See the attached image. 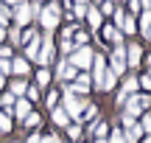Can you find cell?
Returning a JSON list of instances; mask_svg holds the SVG:
<instances>
[{
  "mask_svg": "<svg viewBox=\"0 0 151 143\" xmlns=\"http://www.w3.org/2000/svg\"><path fill=\"white\" fill-rule=\"evenodd\" d=\"M92 59H95V51H92L90 45H78V48L67 56V62H70L76 70H87V73H90V67H92Z\"/></svg>",
  "mask_w": 151,
  "mask_h": 143,
  "instance_id": "cell-1",
  "label": "cell"
},
{
  "mask_svg": "<svg viewBox=\"0 0 151 143\" xmlns=\"http://www.w3.org/2000/svg\"><path fill=\"white\" fill-rule=\"evenodd\" d=\"M37 20H39V25L50 34V31H53V28L62 22V6H59V3H48V6H45V9L37 14Z\"/></svg>",
  "mask_w": 151,
  "mask_h": 143,
  "instance_id": "cell-2",
  "label": "cell"
},
{
  "mask_svg": "<svg viewBox=\"0 0 151 143\" xmlns=\"http://www.w3.org/2000/svg\"><path fill=\"white\" fill-rule=\"evenodd\" d=\"M90 90H92V79H90V73H87V70H78L76 82L62 84V93H73V95H78V98L90 95Z\"/></svg>",
  "mask_w": 151,
  "mask_h": 143,
  "instance_id": "cell-3",
  "label": "cell"
},
{
  "mask_svg": "<svg viewBox=\"0 0 151 143\" xmlns=\"http://www.w3.org/2000/svg\"><path fill=\"white\" fill-rule=\"evenodd\" d=\"M106 65H109V70H112L115 76H123V73L129 70V65H126V42L112 45V53H109Z\"/></svg>",
  "mask_w": 151,
  "mask_h": 143,
  "instance_id": "cell-4",
  "label": "cell"
},
{
  "mask_svg": "<svg viewBox=\"0 0 151 143\" xmlns=\"http://www.w3.org/2000/svg\"><path fill=\"white\" fill-rule=\"evenodd\" d=\"M56 62V45L50 34H42V45H39V53H37V65L39 67H50Z\"/></svg>",
  "mask_w": 151,
  "mask_h": 143,
  "instance_id": "cell-5",
  "label": "cell"
},
{
  "mask_svg": "<svg viewBox=\"0 0 151 143\" xmlns=\"http://www.w3.org/2000/svg\"><path fill=\"white\" fill-rule=\"evenodd\" d=\"M62 95H65L62 110L70 115V121H78L81 124V112H84V107H87V98H78V95H73V93H62Z\"/></svg>",
  "mask_w": 151,
  "mask_h": 143,
  "instance_id": "cell-6",
  "label": "cell"
},
{
  "mask_svg": "<svg viewBox=\"0 0 151 143\" xmlns=\"http://www.w3.org/2000/svg\"><path fill=\"white\" fill-rule=\"evenodd\" d=\"M31 20H34V9H31V3L20 0V3L11 9V25L25 28V25H31Z\"/></svg>",
  "mask_w": 151,
  "mask_h": 143,
  "instance_id": "cell-7",
  "label": "cell"
},
{
  "mask_svg": "<svg viewBox=\"0 0 151 143\" xmlns=\"http://www.w3.org/2000/svg\"><path fill=\"white\" fill-rule=\"evenodd\" d=\"M123 138L126 143H140L143 140V129H140V124L134 121V118H129V115H123Z\"/></svg>",
  "mask_w": 151,
  "mask_h": 143,
  "instance_id": "cell-8",
  "label": "cell"
},
{
  "mask_svg": "<svg viewBox=\"0 0 151 143\" xmlns=\"http://www.w3.org/2000/svg\"><path fill=\"white\" fill-rule=\"evenodd\" d=\"M53 76H56V82H76V76H78V70H76V67L70 65V62L67 59H59L56 62V70H53Z\"/></svg>",
  "mask_w": 151,
  "mask_h": 143,
  "instance_id": "cell-9",
  "label": "cell"
},
{
  "mask_svg": "<svg viewBox=\"0 0 151 143\" xmlns=\"http://www.w3.org/2000/svg\"><path fill=\"white\" fill-rule=\"evenodd\" d=\"M134 93H140V84H137V76L132 73V76H126L123 82H120V90H118V104H123L129 95H134Z\"/></svg>",
  "mask_w": 151,
  "mask_h": 143,
  "instance_id": "cell-10",
  "label": "cell"
},
{
  "mask_svg": "<svg viewBox=\"0 0 151 143\" xmlns=\"http://www.w3.org/2000/svg\"><path fill=\"white\" fill-rule=\"evenodd\" d=\"M98 31H101L104 45H120V42H123V34H120V28H118V25H112V22H104Z\"/></svg>",
  "mask_w": 151,
  "mask_h": 143,
  "instance_id": "cell-11",
  "label": "cell"
},
{
  "mask_svg": "<svg viewBox=\"0 0 151 143\" xmlns=\"http://www.w3.org/2000/svg\"><path fill=\"white\" fill-rule=\"evenodd\" d=\"M140 62H143V45L140 42H126V65L134 70V67H140Z\"/></svg>",
  "mask_w": 151,
  "mask_h": 143,
  "instance_id": "cell-12",
  "label": "cell"
},
{
  "mask_svg": "<svg viewBox=\"0 0 151 143\" xmlns=\"http://www.w3.org/2000/svg\"><path fill=\"white\" fill-rule=\"evenodd\" d=\"M90 70H92V82H95V87L98 90H101V84H104V73H106V56H104V53H95V59H92V67H90Z\"/></svg>",
  "mask_w": 151,
  "mask_h": 143,
  "instance_id": "cell-13",
  "label": "cell"
},
{
  "mask_svg": "<svg viewBox=\"0 0 151 143\" xmlns=\"http://www.w3.org/2000/svg\"><path fill=\"white\" fill-rule=\"evenodd\" d=\"M84 20H87V25H90L92 31H98V28L104 25V14L98 11V6H90V9H87V17H84Z\"/></svg>",
  "mask_w": 151,
  "mask_h": 143,
  "instance_id": "cell-14",
  "label": "cell"
},
{
  "mask_svg": "<svg viewBox=\"0 0 151 143\" xmlns=\"http://www.w3.org/2000/svg\"><path fill=\"white\" fill-rule=\"evenodd\" d=\"M120 34H123V37H134V34H137V17H134V14L126 11L123 22H120Z\"/></svg>",
  "mask_w": 151,
  "mask_h": 143,
  "instance_id": "cell-15",
  "label": "cell"
},
{
  "mask_svg": "<svg viewBox=\"0 0 151 143\" xmlns=\"http://www.w3.org/2000/svg\"><path fill=\"white\" fill-rule=\"evenodd\" d=\"M50 118H53V124H56L59 129H67V126L73 124V121H70V115H67L62 107H53V110H50Z\"/></svg>",
  "mask_w": 151,
  "mask_h": 143,
  "instance_id": "cell-16",
  "label": "cell"
},
{
  "mask_svg": "<svg viewBox=\"0 0 151 143\" xmlns=\"http://www.w3.org/2000/svg\"><path fill=\"white\" fill-rule=\"evenodd\" d=\"M11 73H14L17 79H25L28 73H31V65H28V59H11Z\"/></svg>",
  "mask_w": 151,
  "mask_h": 143,
  "instance_id": "cell-17",
  "label": "cell"
},
{
  "mask_svg": "<svg viewBox=\"0 0 151 143\" xmlns=\"http://www.w3.org/2000/svg\"><path fill=\"white\" fill-rule=\"evenodd\" d=\"M50 82H53V73H50V67H39L37 76H34V84H37L39 90H45Z\"/></svg>",
  "mask_w": 151,
  "mask_h": 143,
  "instance_id": "cell-18",
  "label": "cell"
},
{
  "mask_svg": "<svg viewBox=\"0 0 151 143\" xmlns=\"http://www.w3.org/2000/svg\"><path fill=\"white\" fill-rule=\"evenodd\" d=\"M28 112H31V101H28V98H17V101H14V110H11V115L20 118V121H25Z\"/></svg>",
  "mask_w": 151,
  "mask_h": 143,
  "instance_id": "cell-19",
  "label": "cell"
},
{
  "mask_svg": "<svg viewBox=\"0 0 151 143\" xmlns=\"http://www.w3.org/2000/svg\"><path fill=\"white\" fill-rule=\"evenodd\" d=\"M25 90H28L25 79H14V82H9V93L14 95V98H25Z\"/></svg>",
  "mask_w": 151,
  "mask_h": 143,
  "instance_id": "cell-20",
  "label": "cell"
},
{
  "mask_svg": "<svg viewBox=\"0 0 151 143\" xmlns=\"http://www.w3.org/2000/svg\"><path fill=\"white\" fill-rule=\"evenodd\" d=\"M39 45H42V34H37V37H34L31 42L25 45V59H34V62H37V53H39Z\"/></svg>",
  "mask_w": 151,
  "mask_h": 143,
  "instance_id": "cell-21",
  "label": "cell"
},
{
  "mask_svg": "<svg viewBox=\"0 0 151 143\" xmlns=\"http://www.w3.org/2000/svg\"><path fill=\"white\" fill-rule=\"evenodd\" d=\"M137 17H140V20H137V31H143V37H146V31L151 28V11H146V9H143Z\"/></svg>",
  "mask_w": 151,
  "mask_h": 143,
  "instance_id": "cell-22",
  "label": "cell"
},
{
  "mask_svg": "<svg viewBox=\"0 0 151 143\" xmlns=\"http://www.w3.org/2000/svg\"><path fill=\"white\" fill-rule=\"evenodd\" d=\"M14 95H11V93H3V95H0V112H9V115H11V110H14Z\"/></svg>",
  "mask_w": 151,
  "mask_h": 143,
  "instance_id": "cell-23",
  "label": "cell"
},
{
  "mask_svg": "<svg viewBox=\"0 0 151 143\" xmlns=\"http://www.w3.org/2000/svg\"><path fill=\"white\" fill-rule=\"evenodd\" d=\"M37 34H39L37 28H28V25H25V28H20V45H22V48H25V45L31 42V39L37 37Z\"/></svg>",
  "mask_w": 151,
  "mask_h": 143,
  "instance_id": "cell-24",
  "label": "cell"
},
{
  "mask_svg": "<svg viewBox=\"0 0 151 143\" xmlns=\"http://www.w3.org/2000/svg\"><path fill=\"white\" fill-rule=\"evenodd\" d=\"M92 135H95V138H106L109 135V124L106 121H95L92 124Z\"/></svg>",
  "mask_w": 151,
  "mask_h": 143,
  "instance_id": "cell-25",
  "label": "cell"
},
{
  "mask_svg": "<svg viewBox=\"0 0 151 143\" xmlns=\"http://www.w3.org/2000/svg\"><path fill=\"white\" fill-rule=\"evenodd\" d=\"M106 140H109V143H126L123 129H120V126H112V129H109V135H106Z\"/></svg>",
  "mask_w": 151,
  "mask_h": 143,
  "instance_id": "cell-26",
  "label": "cell"
},
{
  "mask_svg": "<svg viewBox=\"0 0 151 143\" xmlns=\"http://www.w3.org/2000/svg\"><path fill=\"white\" fill-rule=\"evenodd\" d=\"M25 98L31 101V104H37V101L42 98V90H39L37 84H28V90H25Z\"/></svg>",
  "mask_w": 151,
  "mask_h": 143,
  "instance_id": "cell-27",
  "label": "cell"
},
{
  "mask_svg": "<svg viewBox=\"0 0 151 143\" xmlns=\"http://www.w3.org/2000/svg\"><path fill=\"white\" fill-rule=\"evenodd\" d=\"M0 25H3V28L11 25V9H9V6H3V0H0Z\"/></svg>",
  "mask_w": 151,
  "mask_h": 143,
  "instance_id": "cell-28",
  "label": "cell"
},
{
  "mask_svg": "<svg viewBox=\"0 0 151 143\" xmlns=\"http://www.w3.org/2000/svg\"><path fill=\"white\" fill-rule=\"evenodd\" d=\"M22 124H25V129H34V126H39V124H42V115H39V112H28Z\"/></svg>",
  "mask_w": 151,
  "mask_h": 143,
  "instance_id": "cell-29",
  "label": "cell"
},
{
  "mask_svg": "<svg viewBox=\"0 0 151 143\" xmlns=\"http://www.w3.org/2000/svg\"><path fill=\"white\" fill-rule=\"evenodd\" d=\"M59 51H62V56L67 59V56L76 51V42H73V39H59Z\"/></svg>",
  "mask_w": 151,
  "mask_h": 143,
  "instance_id": "cell-30",
  "label": "cell"
},
{
  "mask_svg": "<svg viewBox=\"0 0 151 143\" xmlns=\"http://www.w3.org/2000/svg\"><path fill=\"white\" fill-rule=\"evenodd\" d=\"M9 132H11V115L0 112V135H9Z\"/></svg>",
  "mask_w": 151,
  "mask_h": 143,
  "instance_id": "cell-31",
  "label": "cell"
},
{
  "mask_svg": "<svg viewBox=\"0 0 151 143\" xmlns=\"http://www.w3.org/2000/svg\"><path fill=\"white\" fill-rule=\"evenodd\" d=\"M98 11H101L104 17H112L115 14V0H104V3H98Z\"/></svg>",
  "mask_w": 151,
  "mask_h": 143,
  "instance_id": "cell-32",
  "label": "cell"
},
{
  "mask_svg": "<svg viewBox=\"0 0 151 143\" xmlns=\"http://www.w3.org/2000/svg\"><path fill=\"white\" fill-rule=\"evenodd\" d=\"M137 124H140L143 135H151V112H143V115H140V121H137Z\"/></svg>",
  "mask_w": 151,
  "mask_h": 143,
  "instance_id": "cell-33",
  "label": "cell"
},
{
  "mask_svg": "<svg viewBox=\"0 0 151 143\" xmlns=\"http://www.w3.org/2000/svg\"><path fill=\"white\" fill-rule=\"evenodd\" d=\"M87 9H90V6H81V3H73V20H84L87 17Z\"/></svg>",
  "mask_w": 151,
  "mask_h": 143,
  "instance_id": "cell-34",
  "label": "cell"
},
{
  "mask_svg": "<svg viewBox=\"0 0 151 143\" xmlns=\"http://www.w3.org/2000/svg\"><path fill=\"white\" fill-rule=\"evenodd\" d=\"M65 132H67V138H70V140H78V135H81V124H78V121H73L70 126L65 129Z\"/></svg>",
  "mask_w": 151,
  "mask_h": 143,
  "instance_id": "cell-35",
  "label": "cell"
},
{
  "mask_svg": "<svg viewBox=\"0 0 151 143\" xmlns=\"http://www.w3.org/2000/svg\"><path fill=\"white\" fill-rule=\"evenodd\" d=\"M45 107H48V110H53V107H59V93H56V90H50V93L45 95Z\"/></svg>",
  "mask_w": 151,
  "mask_h": 143,
  "instance_id": "cell-36",
  "label": "cell"
},
{
  "mask_svg": "<svg viewBox=\"0 0 151 143\" xmlns=\"http://www.w3.org/2000/svg\"><path fill=\"white\" fill-rule=\"evenodd\" d=\"M95 115H98V107H95V104H87L84 112H81V121H92Z\"/></svg>",
  "mask_w": 151,
  "mask_h": 143,
  "instance_id": "cell-37",
  "label": "cell"
},
{
  "mask_svg": "<svg viewBox=\"0 0 151 143\" xmlns=\"http://www.w3.org/2000/svg\"><path fill=\"white\" fill-rule=\"evenodd\" d=\"M87 39H90V37H87V31H84V28H76V34H73L76 48H78V45H87Z\"/></svg>",
  "mask_w": 151,
  "mask_h": 143,
  "instance_id": "cell-38",
  "label": "cell"
},
{
  "mask_svg": "<svg viewBox=\"0 0 151 143\" xmlns=\"http://www.w3.org/2000/svg\"><path fill=\"white\" fill-rule=\"evenodd\" d=\"M137 84H140V90H143V93H151V76H148V73L137 76Z\"/></svg>",
  "mask_w": 151,
  "mask_h": 143,
  "instance_id": "cell-39",
  "label": "cell"
},
{
  "mask_svg": "<svg viewBox=\"0 0 151 143\" xmlns=\"http://www.w3.org/2000/svg\"><path fill=\"white\" fill-rule=\"evenodd\" d=\"M0 73L3 76H11V59H0Z\"/></svg>",
  "mask_w": 151,
  "mask_h": 143,
  "instance_id": "cell-40",
  "label": "cell"
},
{
  "mask_svg": "<svg viewBox=\"0 0 151 143\" xmlns=\"http://www.w3.org/2000/svg\"><path fill=\"white\" fill-rule=\"evenodd\" d=\"M0 59H11V45H0Z\"/></svg>",
  "mask_w": 151,
  "mask_h": 143,
  "instance_id": "cell-41",
  "label": "cell"
},
{
  "mask_svg": "<svg viewBox=\"0 0 151 143\" xmlns=\"http://www.w3.org/2000/svg\"><path fill=\"white\" fill-rule=\"evenodd\" d=\"M39 143H62V140L56 138V135H42V138H39Z\"/></svg>",
  "mask_w": 151,
  "mask_h": 143,
  "instance_id": "cell-42",
  "label": "cell"
},
{
  "mask_svg": "<svg viewBox=\"0 0 151 143\" xmlns=\"http://www.w3.org/2000/svg\"><path fill=\"white\" fill-rule=\"evenodd\" d=\"M17 3H20V0H3V6H9V9H14Z\"/></svg>",
  "mask_w": 151,
  "mask_h": 143,
  "instance_id": "cell-43",
  "label": "cell"
},
{
  "mask_svg": "<svg viewBox=\"0 0 151 143\" xmlns=\"http://www.w3.org/2000/svg\"><path fill=\"white\" fill-rule=\"evenodd\" d=\"M146 67H148V70H146V73H148V76H151V53L146 56Z\"/></svg>",
  "mask_w": 151,
  "mask_h": 143,
  "instance_id": "cell-44",
  "label": "cell"
},
{
  "mask_svg": "<svg viewBox=\"0 0 151 143\" xmlns=\"http://www.w3.org/2000/svg\"><path fill=\"white\" fill-rule=\"evenodd\" d=\"M143 9H146V11H151V0H143Z\"/></svg>",
  "mask_w": 151,
  "mask_h": 143,
  "instance_id": "cell-45",
  "label": "cell"
},
{
  "mask_svg": "<svg viewBox=\"0 0 151 143\" xmlns=\"http://www.w3.org/2000/svg\"><path fill=\"white\" fill-rule=\"evenodd\" d=\"M73 3H81V6H90L92 0H73Z\"/></svg>",
  "mask_w": 151,
  "mask_h": 143,
  "instance_id": "cell-46",
  "label": "cell"
},
{
  "mask_svg": "<svg viewBox=\"0 0 151 143\" xmlns=\"http://www.w3.org/2000/svg\"><path fill=\"white\" fill-rule=\"evenodd\" d=\"M3 84H6V76H3V73H0V90H3Z\"/></svg>",
  "mask_w": 151,
  "mask_h": 143,
  "instance_id": "cell-47",
  "label": "cell"
},
{
  "mask_svg": "<svg viewBox=\"0 0 151 143\" xmlns=\"http://www.w3.org/2000/svg\"><path fill=\"white\" fill-rule=\"evenodd\" d=\"M95 143H109V140L106 138H95Z\"/></svg>",
  "mask_w": 151,
  "mask_h": 143,
  "instance_id": "cell-48",
  "label": "cell"
},
{
  "mask_svg": "<svg viewBox=\"0 0 151 143\" xmlns=\"http://www.w3.org/2000/svg\"><path fill=\"white\" fill-rule=\"evenodd\" d=\"M143 143H151V135H146V138H143Z\"/></svg>",
  "mask_w": 151,
  "mask_h": 143,
  "instance_id": "cell-49",
  "label": "cell"
},
{
  "mask_svg": "<svg viewBox=\"0 0 151 143\" xmlns=\"http://www.w3.org/2000/svg\"><path fill=\"white\" fill-rule=\"evenodd\" d=\"M146 39H151V28H148V31H146Z\"/></svg>",
  "mask_w": 151,
  "mask_h": 143,
  "instance_id": "cell-50",
  "label": "cell"
},
{
  "mask_svg": "<svg viewBox=\"0 0 151 143\" xmlns=\"http://www.w3.org/2000/svg\"><path fill=\"white\" fill-rule=\"evenodd\" d=\"M92 3H104V0H92Z\"/></svg>",
  "mask_w": 151,
  "mask_h": 143,
  "instance_id": "cell-51",
  "label": "cell"
},
{
  "mask_svg": "<svg viewBox=\"0 0 151 143\" xmlns=\"http://www.w3.org/2000/svg\"><path fill=\"white\" fill-rule=\"evenodd\" d=\"M39 3H42V0H39Z\"/></svg>",
  "mask_w": 151,
  "mask_h": 143,
  "instance_id": "cell-52",
  "label": "cell"
}]
</instances>
